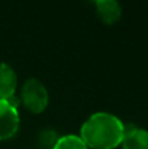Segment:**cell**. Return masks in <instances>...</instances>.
I'll list each match as a JSON object with an SVG mask.
<instances>
[{
    "instance_id": "1",
    "label": "cell",
    "mask_w": 148,
    "mask_h": 149,
    "mask_svg": "<svg viewBox=\"0 0 148 149\" xmlns=\"http://www.w3.org/2000/svg\"><path fill=\"white\" fill-rule=\"evenodd\" d=\"M125 124L114 114L98 111L83 123L80 137L88 147L96 149H113L121 144Z\"/></svg>"
},
{
    "instance_id": "4",
    "label": "cell",
    "mask_w": 148,
    "mask_h": 149,
    "mask_svg": "<svg viewBox=\"0 0 148 149\" xmlns=\"http://www.w3.org/2000/svg\"><path fill=\"white\" fill-rule=\"evenodd\" d=\"M121 144L123 149H148V131L135 124H125Z\"/></svg>"
},
{
    "instance_id": "3",
    "label": "cell",
    "mask_w": 148,
    "mask_h": 149,
    "mask_svg": "<svg viewBox=\"0 0 148 149\" xmlns=\"http://www.w3.org/2000/svg\"><path fill=\"white\" fill-rule=\"evenodd\" d=\"M20 116L16 107L5 100H0V140L9 139L17 132Z\"/></svg>"
},
{
    "instance_id": "5",
    "label": "cell",
    "mask_w": 148,
    "mask_h": 149,
    "mask_svg": "<svg viewBox=\"0 0 148 149\" xmlns=\"http://www.w3.org/2000/svg\"><path fill=\"white\" fill-rule=\"evenodd\" d=\"M17 76L8 63H0V100H7L15 94Z\"/></svg>"
},
{
    "instance_id": "2",
    "label": "cell",
    "mask_w": 148,
    "mask_h": 149,
    "mask_svg": "<svg viewBox=\"0 0 148 149\" xmlns=\"http://www.w3.org/2000/svg\"><path fill=\"white\" fill-rule=\"evenodd\" d=\"M21 98L26 107L33 113H39L47 106L49 92L45 84L36 77H30L21 88Z\"/></svg>"
},
{
    "instance_id": "6",
    "label": "cell",
    "mask_w": 148,
    "mask_h": 149,
    "mask_svg": "<svg viewBox=\"0 0 148 149\" xmlns=\"http://www.w3.org/2000/svg\"><path fill=\"white\" fill-rule=\"evenodd\" d=\"M96 8L100 17L108 24L118 21V18L121 17V13H122L121 4L117 0H97Z\"/></svg>"
},
{
    "instance_id": "7",
    "label": "cell",
    "mask_w": 148,
    "mask_h": 149,
    "mask_svg": "<svg viewBox=\"0 0 148 149\" xmlns=\"http://www.w3.org/2000/svg\"><path fill=\"white\" fill-rule=\"evenodd\" d=\"M52 149H88V145L84 143V140L80 136L68 134L64 136H60L55 141Z\"/></svg>"
}]
</instances>
